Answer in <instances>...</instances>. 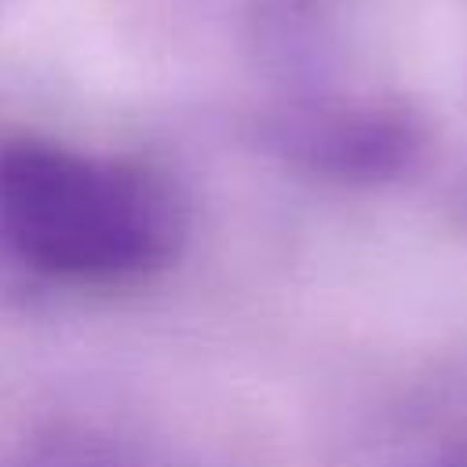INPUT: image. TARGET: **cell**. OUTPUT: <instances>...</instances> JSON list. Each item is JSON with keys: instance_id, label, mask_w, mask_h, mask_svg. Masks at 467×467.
Returning <instances> with one entry per match:
<instances>
[{"instance_id": "6da1fadb", "label": "cell", "mask_w": 467, "mask_h": 467, "mask_svg": "<svg viewBox=\"0 0 467 467\" xmlns=\"http://www.w3.org/2000/svg\"><path fill=\"white\" fill-rule=\"evenodd\" d=\"M186 201L168 171L44 139L0 142V234L51 277L128 281L179 259Z\"/></svg>"}, {"instance_id": "7a4b0ae2", "label": "cell", "mask_w": 467, "mask_h": 467, "mask_svg": "<svg viewBox=\"0 0 467 467\" xmlns=\"http://www.w3.org/2000/svg\"><path fill=\"white\" fill-rule=\"evenodd\" d=\"M270 139L303 168L343 179H379L405 164L416 146V124L394 106L306 102L274 117Z\"/></svg>"}]
</instances>
